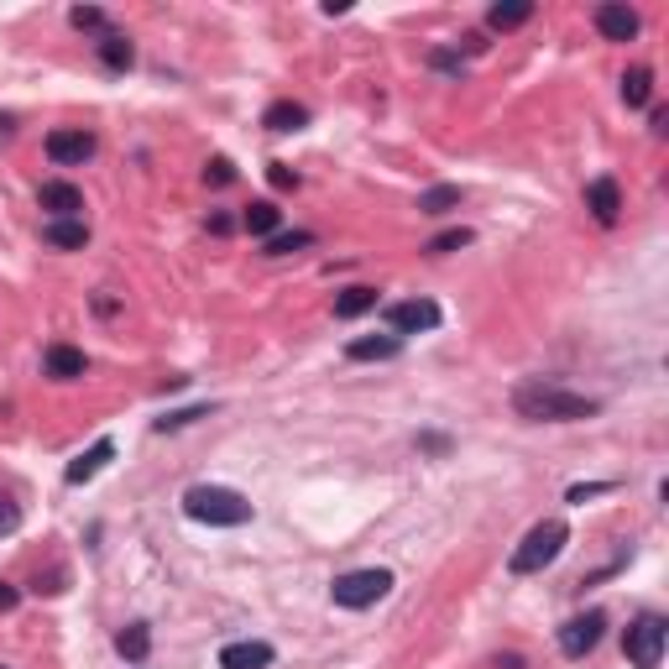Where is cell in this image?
I'll list each match as a JSON object with an SVG mask.
<instances>
[{"mask_svg":"<svg viewBox=\"0 0 669 669\" xmlns=\"http://www.w3.org/2000/svg\"><path fill=\"white\" fill-rule=\"evenodd\" d=\"M513 408L528 424H581V419H596V413H602L596 398H581V392H570L560 382H544V377L523 382L513 392Z\"/></svg>","mask_w":669,"mask_h":669,"instance_id":"1","label":"cell"},{"mask_svg":"<svg viewBox=\"0 0 669 669\" xmlns=\"http://www.w3.org/2000/svg\"><path fill=\"white\" fill-rule=\"evenodd\" d=\"M183 513L204 528H241L251 523V497H241L236 487H215V481H199V487L183 492Z\"/></svg>","mask_w":669,"mask_h":669,"instance_id":"2","label":"cell"},{"mask_svg":"<svg viewBox=\"0 0 669 669\" xmlns=\"http://www.w3.org/2000/svg\"><path fill=\"white\" fill-rule=\"evenodd\" d=\"M565 544H570L565 518H544V523H534V528L523 534V544L513 549L507 570H513V575H539V570H549V565L565 555Z\"/></svg>","mask_w":669,"mask_h":669,"instance_id":"3","label":"cell"},{"mask_svg":"<svg viewBox=\"0 0 669 669\" xmlns=\"http://www.w3.org/2000/svg\"><path fill=\"white\" fill-rule=\"evenodd\" d=\"M387 591H392V570H382V565L345 570V575H335V586H330L335 607H345V612H366V607H377Z\"/></svg>","mask_w":669,"mask_h":669,"instance_id":"4","label":"cell"},{"mask_svg":"<svg viewBox=\"0 0 669 669\" xmlns=\"http://www.w3.org/2000/svg\"><path fill=\"white\" fill-rule=\"evenodd\" d=\"M664 638H669V622L659 612H643L628 622V633H622V654H628L633 669H659L664 664Z\"/></svg>","mask_w":669,"mask_h":669,"instance_id":"5","label":"cell"},{"mask_svg":"<svg viewBox=\"0 0 669 669\" xmlns=\"http://www.w3.org/2000/svg\"><path fill=\"white\" fill-rule=\"evenodd\" d=\"M440 304L434 298H403V304H392L387 309V335H429V330H440Z\"/></svg>","mask_w":669,"mask_h":669,"instance_id":"6","label":"cell"},{"mask_svg":"<svg viewBox=\"0 0 669 669\" xmlns=\"http://www.w3.org/2000/svg\"><path fill=\"white\" fill-rule=\"evenodd\" d=\"M95 131H84V126H58V131H48V142H42V152L53 157L58 168H84L89 157H95Z\"/></svg>","mask_w":669,"mask_h":669,"instance_id":"7","label":"cell"},{"mask_svg":"<svg viewBox=\"0 0 669 669\" xmlns=\"http://www.w3.org/2000/svg\"><path fill=\"white\" fill-rule=\"evenodd\" d=\"M602 633H607V617H602V612L570 617L565 628H560V654H565V659H586L596 643H602Z\"/></svg>","mask_w":669,"mask_h":669,"instance_id":"8","label":"cell"},{"mask_svg":"<svg viewBox=\"0 0 669 669\" xmlns=\"http://www.w3.org/2000/svg\"><path fill=\"white\" fill-rule=\"evenodd\" d=\"M37 204L48 210V220H79L84 215V194H79V183H68V178H48V183H42Z\"/></svg>","mask_w":669,"mask_h":669,"instance_id":"9","label":"cell"},{"mask_svg":"<svg viewBox=\"0 0 669 669\" xmlns=\"http://www.w3.org/2000/svg\"><path fill=\"white\" fill-rule=\"evenodd\" d=\"M272 659H278V649L262 638H241L220 649V669H272Z\"/></svg>","mask_w":669,"mask_h":669,"instance_id":"10","label":"cell"},{"mask_svg":"<svg viewBox=\"0 0 669 669\" xmlns=\"http://www.w3.org/2000/svg\"><path fill=\"white\" fill-rule=\"evenodd\" d=\"M110 460H115V440H110V434H105V440H95V445H89L79 460H68V471H63V481H68V487H84V481H95L105 466H110Z\"/></svg>","mask_w":669,"mask_h":669,"instance_id":"11","label":"cell"},{"mask_svg":"<svg viewBox=\"0 0 669 669\" xmlns=\"http://www.w3.org/2000/svg\"><path fill=\"white\" fill-rule=\"evenodd\" d=\"M586 210L602 220V225H617V215H622V189H617V178H591V183H586Z\"/></svg>","mask_w":669,"mask_h":669,"instance_id":"12","label":"cell"},{"mask_svg":"<svg viewBox=\"0 0 669 669\" xmlns=\"http://www.w3.org/2000/svg\"><path fill=\"white\" fill-rule=\"evenodd\" d=\"M596 32L607 42H633L638 37V11L633 6H596Z\"/></svg>","mask_w":669,"mask_h":669,"instance_id":"13","label":"cell"},{"mask_svg":"<svg viewBox=\"0 0 669 669\" xmlns=\"http://www.w3.org/2000/svg\"><path fill=\"white\" fill-rule=\"evenodd\" d=\"M84 351H79V345H48V356H42V372H48L53 382H74V377H84Z\"/></svg>","mask_w":669,"mask_h":669,"instance_id":"14","label":"cell"},{"mask_svg":"<svg viewBox=\"0 0 669 669\" xmlns=\"http://www.w3.org/2000/svg\"><path fill=\"white\" fill-rule=\"evenodd\" d=\"M115 654H121L126 664H147V654H152V628L147 622H126V628L115 633Z\"/></svg>","mask_w":669,"mask_h":669,"instance_id":"15","label":"cell"},{"mask_svg":"<svg viewBox=\"0 0 669 669\" xmlns=\"http://www.w3.org/2000/svg\"><path fill=\"white\" fill-rule=\"evenodd\" d=\"M42 241L53 251H84L89 246V225L84 220H48L42 225Z\"/></svg>","mask_w":669,"mask_h":669,"instance_id":"16","label":"cell"},{"mask_svg":"<svg viewBox=\"0 0 669 669\" xmlns=\"http://www.w3.org/2000/svg\"><path fill=\"white\" fill-rule=\"evenodd\" d=\"M262 126L267 131H304L309 126V105H298V100H272L262 110Z\"/></svg>","mask_w":669,"mask_h":669,"instance_id":"17","label":"cell"},{"mask_svg":"<svg viewBox=\"0 0 669 669\" xmlns=\"http://www.w3.org/2000/svg\"><path fill=\"white\" fill-rule=\"evenodd\" d=\"M95 53H100V63L110 68V74H126V68L136 63V48H131L126 32H105V37L95 42Z\"/></svg>","mask_w":669,"mask_h":669,"instance_id":"18","label":"cell"},{"mask_svg":"<svg viewBox=\"0 0 669 669\" xmlns=\"http://www.w3.org/2000/svg\"><path fill=\"white\" fill-rule=\"evenodd\" d=\"M398 351H403L398 335H361V340L345 345V356H351V361H392Z\"/></svg>","mask_w":669,"mask_h":669,"instance_id":"19","label":"cell"},{"mask_svg":"<svg viewBox=\"0 0 669 669\" xmlns=\"http://www.w3.org/2000/svg\"><path fill=\"white\" fill-rule=\"evenodd\" d=\"M528 16H534V0H497V6L487 11V27L492 32H518Z\"/></svg>","mask_w":669,"mask_h":669,"instance_id":"20","label":"cell"},{"mask_svg":"<svg viewBox=\"0 0 669 669\" xmlns=\"http://www.w3.org/2000/svg\"><path fill=\"white\" fill-rule=\"evenodd\" d=\"M460 199H466L460 183H434V189L419 194V215H450V210H460Z\"/></svg>","mask_w":669,"mask_h":669,"instance_id":"21","label":"cell"},{"mask_svg":"<svg viewBox=\"0 0 669 669\" xmlns=\"http://www.w3.org/2000/svg\"><path fill=\"white\" fill-rule=\"evenodd\" d=\"M278 220H283V210L272 199H257V204H246V215H241V225L251 230V236H278Z\"/></svg>","mask_w":669,"mask_h":669,"instance_id":"22","label":"cell"},{"mask_svg":"<svg viewBox=\"0 0 669 669\" xmlns=\"http://www.w3.org/2000/svg\"><path fill=\"white\" fill-rule=\"evenodd\" d=\"M382 304V293L377 288H345L335 298V319H361V314H372Z\"/></svg>","mask_w":669,"mask_h":669,"instance_id":"23","label":"cell"},{"mask_svg":"<svg viewBox=\"0 0 669 669\" xmlns=\"http://www.w3.org/2000/svg\"><path fill=\"white\" fill-rule=\"evenodd\" d=\"M649 100H654V68H628V74H622V105L638 110Z\"/></svg>","mask_w":669,"mask_h":669,"instance_id":"24","label":"cell"},{"mask_svg":"<svg viewBox=\"0 0 669 669\" xmlns=\"http://www.w3.org/2000/svg\"><path fill=\"white\" fill-rule=\"evenodd\" d=\"M304 246H314V230H278V236H267V257H288Z\"/></svg>","mask_w":669,"mask_h":669,"instance_id":"25","label":"cell"},{"mask_svg":"<svg viewBox=\"0 0 669 669\" xmlns=\"http://www.w3.org/2000/svg\"><path fill=\"white\" fill-rule=\"evenodd\" d=\"M194 419H210V403H194V408H173L157 419V434H173V429H189Z\"/></svg>","mask_w":669,"mask_h":669,"instance_id":"26","label":"cell"},{"mask_svg":"<svg viewBox=\"0 0 669 669\" xmlns=\"http://www.w3.org/2000/svg\"><path fill=\"white\" fill-rule=\"evenodd\" d=\"M68 21H74L79 32H100V37L115 32V27H110V16H105L100 6H74V11H68Z\"/></svg>","mask_w":669,"mask_h":669,"instance_id":"27","label":"cell"},{"mask_svg":"<svg viewBox=\"0 0 669 669\" xmlns=\"http://www.w3.org/2000/svg\"><path fill=\"white\" fill-rule=\"evenodd\" d=\"M460 246H471V230L466 225H455V230H440L424 251H434V257H445V251H460Z\"/></svg>","mask_w":669,"mask_h":669,"instance_id":"28","label":"cell"},{"mask_svg":"<svg viewBox=\"0 0 669 669\" xmlns=\"http://www.w3.org/2000/svg\"><path fill=\"white\" fill-rule=\"evenodd\" d=\"M21 528V502H11V497H0V539H11Z\"/></svg>","mask_w":669,"mask_h":669,"instance_id":"29","label":"cell"},{"mask_svg":"<svg viewBox=\"0 0 669 669\" xmlns=\"http://www.w3.org/2000/svg\"><path fill=\"white\" fill-rule=\"evenodd\" d=\"M204 178H210L215 189H225V183H236V163H230V157H215V163L204 168Z\"/></svg>","mask_w":669,"mask_h":669,"instance_id":"30","label":"cell"},{"mask_svg":"<svg viewBox=\"0 0 669 669\" xmlns=\"http://www.w3.org/2000/svg\"><path fill=\"white\" fill-rule=\"evenodd\" d=\"M602 492H612V481H575L565 492V502H586V497H602Z\"/></svg>","mask_w":669,"mask_h":669,"instance_id":"31","label":"cell"},{"mask_svg":"<svg viewBox=\"0 0 669 669\" xmlns=\"http://www.w3.org/2000/svg\"><path fill=\"white\" fill-rule=\"evenodd\" d=\"M267 178H272V189H298V173H293V168H283V163H272V168H267Z\"/></svg>","mask_w":669,"mask_h":669,"instance_id":"32","label":"cell"},{"mask_svg":"<svg viewBox=\"0 0 669 669\" xmlns=\"http://www.w3.org/2000/svg\"><path fill=\"white\" fill-rule=\"evenodd\" d=\"M419 450H429V455H445V450H450V440H445V434H419Z\"/></svg>","mask_w":669,"mask_h":669,"instance_id":"33","label":"cell"},{"mask_svg":"<svg viewBox=\"0 0 669 669\" xmlns=\"http://www.w3.org/2000/svg\"><path fill=\"white\" fill-rule=\"evenodd\" d=\"M429 63H434V68H445V74H460V58L445 53V48H440V53H429Z\"/></svg>","mask_w":669,"mask_h":669,"instance_id":"34","label":"cell"},{"mask_svg":"<svg viewBox=\"0 0 669 669\" xmlns=\"http://www.w3.org/2000/svg\"><path fill=\"white\" fill-rule=\"evenodd\" d=\"M230 230H236V220H230L225 210H215L210 215V236H230Z\"/></svg>","mask_w":669,"mask_h":669,"instance_id":"35","label":"cell"},{"mask_svg":"<svg viewBox=\"0 0 669 669\" xmlns=\"http://www.w3.org/2000/svg\"><path fill=\"white\" fill-rule=\"evenodd\" d=\"M16 602H21V591L11 581H0V612H16Z\"/></svg>","mask_w":669,"mask_h":669,"instance_id":"36","label":"cell"},{"mask_svg":"<svg viewBox=\"0 0 669 669\" xmlns=\"http://www.w3.org/2000/svg\"><path fill=\"white\" fill-rule=\"evenodd\" d=\"M497 669H528V664H523L518 654H507V659H497Z\"/></svg>","mask_w":669,"mask_h":669,"instance_id":"37","label":"cell"},{"mask_svg":"<svg viewBox=\"0 0 669 669\" xmlns=\"http://www.w3.org/2000/svg\"><path fill=\"white\" fill-rule=\"evenodd\" d=\"M0 669H11V664H0Z\"/></svg>","mask_w":669,"mask_h":669,"instance_id":"38","label":"cell"}]
</instances>
